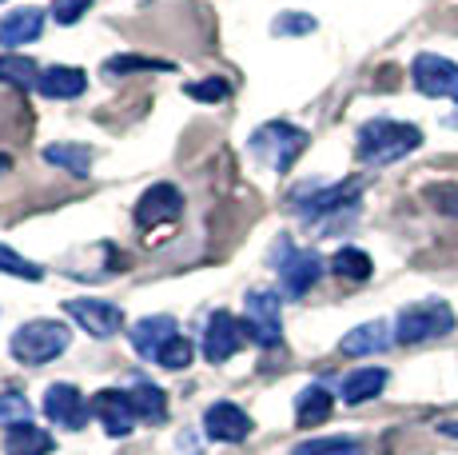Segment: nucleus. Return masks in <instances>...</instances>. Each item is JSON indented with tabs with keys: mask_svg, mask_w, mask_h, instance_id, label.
Segmentation results:
<instances>
[{
	"mask_svg": "<svg viewBox=\"0 0 458 455\" xmlns=\"http://www.w3.org/2000/svg\"><path fill=\"white\" fill-rule=\"evenodd\" d=\"M68 344H72L68 323H60V320H29V323H21V328L13 331L8 352H13L16 364L40 367V364H52L56 356H64Z\"/></svg>",
	"mask_w": 458,
	"mask_h": 455,
	"instance_id": "f03ea898",
	"label": "nucleus"
},
{
	"mask_svg": "<svg viewBox=\"0 0 458 455\" xmlns=\"http://www.w3.org/2000/svg\"><path fill=\"white\" fill-rule=\"evenodd\" d=\"M411 81L422 96H458V64L438 52H419L411 64Z\"/></svg>",
	"mask_w": 458,
	"mask_h": 455,
	"instance_id": "6e6552de",
	"label": "nucleus"
},
{
	"mask_svg": "<svg viewBox=\"0 0 458 455\" xmlns=\"http://www.w3.org/2000/svg\"><path fill=\"white\" fill-rule=\"evenodd\" d=\"M427 200L438 208V212L458 216V188L454 184H435V188H427Z\"/></svg>",
	"mask_w": 458,
	"mask_h": 455,
	"instance_id": "473e14b6",
	"label": "nucleus"
},
{
	"mask_svg": "<svg viewBox=\"0 0 458 455\" xmlns=\"http://www.w3.org/2000/svg\"><path fill=\"white\" fill-rule=\"evenodd\" d=\"M454 331V312L446 304H415V308H403L394 320V344H427Z\"/></svg>",
	"mask_w": 458,
	"mask_h": 455,
	"instance_id": "423d86ee",
	"label": "nucleus"
},
{
	"mask_svg": "<svg viewBox=\"0 0 458 455\" xmlns=\"http://www.w3.org/2000/svg\"><path fill=\"white\" fill-rule=\"evenodd\" d=\"M32 424V408L24 391H0V427H24Z\"/></svg>",
	"mask_w": 458,
	"mask_h": 455,
	"instance_id": "bb28decb",
	"label": "nucleus"
},
{
	"mask_svg": "<svg viewBox=\"0 0 458 455\" xmlns=\"http://www.w3.org/2000/svg\"><path fill=\"white\" fill-rule=\"evenodd\" d=\"M391 339H394L391 336V323H386V320H371V323L351 328L347 336L339 339V348H343V356H375V352H383Z\"/></svg>",
	"mask_w": 458,
	"mask_h": 455,
	"instance_id": "a211bd4d",
	"label": "nucleus"
},
{
	"mask_svg": "<svg viewBox=\"0 0 458 455\" xmlns=\"http://www.w3.org/2000/svg\"><path fill=\"white\" fill-rule=\"evenodd\" d=\"M331 411H335V399H331V391L323 388V383H311V388H303L295 396V419H299V427L327 424Z\"/></svg>",
	"mask_w": 458,
	"mask_h": 455,
	"instance_id": "6ab92c4d",
	"label": "nucleus"
},
{
	"mask_svg": "<svg viewBox=\"0 0 458 455\" xmlns=\"http://www.w3.org/2000/svg\"><path fill=\"white\" fill-rule=\"evenodd\" d=\"M52 448H56V440L32 424L8 427V435H4V455H48Z\"/></svg>",
	"mask_w": 458,
	"mask_h": 455,
	"instance_id": "4be33fe9",
	"label": "nucleus"
},
{
	"mask_svg": "<svg viewBox=\"0 0 458 455\" xmlns=\"http://www.w3.org/2000/svg\"><path fill=\"white\" fill-rule=\"evenodd\" d=\"M0 272L4 276H16V279H29V284H40L44 279V268L32 264V260H24L16 248H8L4 240H0Z\"/></svg>",
	"mask_w": 458,
	"mask_h": 455,
	"instance_id": "a878e982",
	"label": "nucleus"
},
{
	"mask_svg": "<svg viewBox=\"0 0 458 455\" xmlns=\"http://www.w3.org/2000/svg\"><path fill=\"white\" fill-rule=\"evenodd\" d=\"M92 0H52V21L56 24H76L88 13Z\"/></svg>",
	"mask_w": 458,
	"mask_h": 455,
	"instance_id": "72a5a7b5",
	"label": "nucleus"
},
{
	"mask_svg": "<svg viewBox=\"0 0 458 455\" xmlns=\"http://www.w3.org/2000/svg\"><path fill=\"white\" fill-rule=\"evenodd\" d=\"M92 416L104 424V432L112 435V440H124L131 435V427H136V408H131V396L120 388H104L92 396Z\"/></svg>",
	"mask_w": 458,
	"mask_h": 455,
	"instance_id": "9b49d317",
	"label": "nucleus"
},
{
	"mask_svg": "<svg viewBox=\"0 0 458 455\" xmlns=\"http://www.w3.org/2000/svg\"><path fill=\"white\" fill-rule=\"evenodd\" d=\"M44 32V13L40 8H16L0 21V45L4 48H24Z\"/></svg>",
	"mask_w": 458,
	"mask_h": 455,
	"instance_id": "dca6fc26",
	"label": "nucleus"
},
{
	"mask_svg": "<svg viewBox=\"0 0 458 455\" xmlns=\"http://www.w3.org/2000/svg\"><path fill=\"white\" fill-rule=\"evenodd\" d=\"M383 388H386L383 367H355V372L343 380V404H367V399H375Z\"/></svg>",
	"mask_w": 458,
	"mask_h": 455,
	"instance_id": "aec40b11",
	"label": "nucleus"
},
{
	"mask_svg": "<svg viewBox=\"0 0 458 455\" xmlns=\"http://www.w3.org/2000/svg\"><path fill=\"white\" fill-rule=\"evenodd\" d=\"M292 455H363L355 440H343V435H335V440H307L299 443Z\"/></svg>",
	"mask_w": 458,
	"mask_h": 455,
	"instance_id": "c85d7f7f",
	"label": "nucleus"
},
{
	"mask_svg": "<svg viewBox=\"0 0 458 455\" xmlns=\"http://www.w3.org/2000/svg\"><path fill=\"white\" fill-rule=\"evenodd\" d=\"M188 96H191V100H199V104H219V100H227V96H232V84H227L224 76H208V81H191Z\"/></svg>",
	"mask_w": 458,
	"mask_h": 455,
	"instance_id": "c756f323",
	"label": "nucleus"
},
{
	"mask_svg": "<svg viewBox=\"0 0 458 455\" xmlns=\"http://www.w3.org/2000/svg\"><path fill=\"white\" fill-rule=\"evenodd\" d=\"M359 160L363 164H375V168H383V164H394L403 160V156H411L415 148H422V128L407 124V120H367L363 128H359Z\"/></svg>",
	"mask_w": 458,
	"mask_h": 455,
	"instance_id": "f257e3e1",
	"label": "nucleus"
},
{
	"mask_svg": "<svg viewBox=\"0 0 458 455\" xmlns=\"http://www.w3.org/2000/svg\"><path fill=\"white\" fill-rule=\"evenodd\" d=\"M191 360H196V348H191L188 336L167 339V344L160 348V356H156V364L167 367V372H183V367H188Z\"/></svg>",
	"mask_w": 458,
	"mask_h": 455,
	"instance_id": "cd10ccee",
	"label": "nucleus"
},
{
	"mask_svg": "<svg viewBox=\"0 0 458 455\" xmlns=\"http://www.w3.org/2000/svg\"><path fill=\"white\" fill-rule=\"evenodd\" d=\"M311 144V133H303V128L287 124V120H271V124H263L259 133L251 136V152L259 156L267 168L276 172H287L292 164L303 156V148Z\"/></svg>",
	"mask_w": 458,
	"mask_h": 455,
	"instance_id": "7ed1b4c3",
	"label": "nucleus"
},
{
	"mask_svg": "<svg viewBox=\"0 0 458 455\" xmlns=\"http://www.w3.org/2000/svg\"><path fill=\"white\" fill-rule=\"evenodd\" d=\"M331 272L339 279H351V284H363V279H371L375 264H371V256H367L363 248H339L331 256Z\"/></svg>",
	"mask_w": 458,
	"mask_h": 455,
	"instance_id": "b1692460",
	"label": "nucleus"
},
{
	"mask_svg": "<svg viewBox=\"0 0 458 455\" xmlns=\"http://www.w3.org/2000/svg\"><path fill=\"white\" fill-rule=\"evenodd\" d=\"M140 68H160V73H167V60H148V56H112L108 64H104V73L108 76H124V73H140Z\"/></svg>",
	"mask_w": 458,
	"mask_h": 455,
	"instance_id": "2f4dec72",
	"label": "nucleus"
},
{
	"mask_svg": "<svg viewBox=\"0 0 458 455\" xmlns=\"http://www.w3.org/2000/svg\"><path fill=\"white\" fill-rule=\"evenodd\" d=\"M128 396H131V408H136L140 419H148V424H164L167 419V396L152 380H136L128 388Z\"/></svg>",
	"mask_w": 458,
	"mask_h": 455,
	"instance_id": "412c9836",
	"label": "nucleus"
},
{
	"mask_svg": "<svg viewBox=\"0 0 458 455\" xmlns=\"http://www.w3.org/2000/svg\"><path fill=\"white\" fill-rule=\"evenodd\" d=\"M64 308H68V316L96 339H112L124 328V308H116V304H108V300H88L84 296V300H68Z\"/></svg>",
	"mask_w": 458,
	"mask_h": 455,
	"instance_id": "9d476101",
	"label": "nucleus"
},
{
	"mask_svg": "<svg viewBox=\"0 0 458 455\" xmlns=\"http://www.w3.org/2000/svg\"><path fill=\"white\" fill-rule=\"evenodd\" d=\"M271 32H276V37H303V32H315V16L311 13H279Z\"/></svg>",
	"mask_w": 458,
	"mask_h": 455,
	"instance_id": "7c9ffc66",
	"label": "nucleus"
},
{
	"mask_svg": "<svg viewBox=\"0 0 458 455\" xmlns=\"http://www.w3.org/2000/svg\"><path fill=\"white\" fill-rule=\"evenodd\" d=\"M175 336H180V328H175L172 316H144L140 323H131V331H128L136 356H144V360H156L160 348L167 344V339H175Z\"/></svg>",
	"mask_w": 458,
	"mask_h": 455,
	"instance_id": "2eb2a0df",
	"label": "nucleus"
},
{
	"mask_svg": "<svg viewBox=\"0 0 458 455\" xmlns=\"http://www.w3.org/2000/svg\"><path fill=\"white\" fill-rule=\"evenodd\" d=\"M0 4H4V0H0Z\"/></svg>",
	"mask_w": 458,
	"mask_h": 455,
	"instance_id": "f704fd0d",
	"label": "nucleus"
},
{
	"mask_svg": "<svg viewBox=\"0 0 458 455\" xmlns=\"http://www.w3.org/2000/svg\"><path fill=\"white\" fill-rule=\"evenodd\" d=\"M180 212H183V192L175 188V184H152L136 204V224L140 228H160V224L180 220Z\"/></svg>",
	"mask_w": 458,
	"mask_h": 455,
	"instance_id": "4468645a",
	"label": "nucleus"
},
{
	"mask_svg": "<svg viewBox=\"0 0 458 455\" xmlns=\"http://www.w3.org/2000/svg\"><path fill=\"white\" fill-rule=\"evenodd\" d=\"M243 328L259 348H279L284 339V308H279V292L271 288H251L243 300Z\"/></svg>",
	"mask_w": 458,
	"mask_h": 455,
	"instance_id": "39448f33",
	"label": "nucleus"
},
{
	"mask_svg": "<svg viewBox=\"0 0 458 455\" xmlns=\"http://www.w3.org/2000/svg\"><path fill=\"white\" fill-rule=\"evenodd\" d=\"M44 160L56 164V168H64V172H72V176H88L96 152L88 144H48L44 148Z\"/></svg>",
	"mask_w": 458,
	"mask_h": 455,
	"instance_id": "5701e85b",
	"label": "nucleus"
},
{
	"mask_svg": "<svg viewBox=\"0 0 458 455\" xmlns=\"http://www.w3.org/2000/svg\"><path fill=\"white\" fill-rule=\"evenodd\" d=\"M243 339H248V328L232 312H216L204 328V348L199 352H204L208 364H227L243 348Z\"/></svg>",
	"mask_w": 458,
	"mask_h": 455,
	"instance_id": "1a4fd4ad",
	"label": "nucleus"
},
{
	"mask_svg": "<svg viewBox=\"0 0 458 455\" xmlns=\"http://www.w3.org/2000/svg\"><path fill=\"white\" fill-rule=\"evenodd\" d=\"M359 192H363V184L359 180H343V184H315L311 192H303V196H295L299 212L311 220V216H331V212H343V208H351L359 200Z\"/></svg>",
	"mask_w": 458,
	"mask_h": 455,
	"instance_id": "f8f14e48",
	"label": "nucleus"
},
{
	"mask_svg": "<svg viewBox=\"0 0 458 455\" xmlns=\"http://www.w3.org/2000/svg\"><path fill=\"white\" fill-rule=\"evenodd\" d=\"M44 416L64 432H81L92 416V399H84L81 388H72V383H52L44 391Z\"/></svg>",
	"mask_w": 458,
	"mask_h": 455,
	"instance_id": "0eeeda50",
	"label": "nucleus"
},
{
	"mask_svg": "<svg viewBox=\"0 0 458 455\" xmlns=\"http://www.w3.org/2000/svg\"><path fill=\"white\" fill-rule=\"evenodd\" d=\"M40 81V68L32 64L29 56L21 52H4L0 56V84H13V89H37Z\"/></svg>",
	"mask_w": 458,
	"mask_h": 455,
	"instance_id": "393cba45",
	"label": "nucleus"
},
{
	"mask_svg": "<svg viewBox=\"0 0 458 455\" xmlns=\"http://www.w3.org/2000/svg\"><path fill=\"white\" fill-rule=\"evenodd\" d=\"M276 244H279V248L271 252V260L279 264V284H284V296L299 300V296H307L315 284H319L323 260L315 256V252H307V248H292V240H287V236H279Z\"/></svg>",
	"mask_w": 458,
	"mask_h": 455,
	"instance_id": "20e7f679",
	"label": "nucleus"
},
{
	"mask_svg": "<svg viewBox=\"0 0 458 455\" xmlns=\"http://www.w3.org/2000/svg\"><path fill=\"white\" fill-rule=\"evenodd\" d=\"M251 427H255L251 416L240 404H232V399H219V404H211L204 411V432L216 443H243L251 435Z\"/></svg>",
	"mask_w": 458,
	"mask_h": 455,
	"instance_id": "ddd939ff",
	"label": "nucleus"
},
{
	"mask_svg": "<svg viewBox=\"0 0 458 455\" xmlns=\"http://www.w3.org/2000/svg\"><path fill=\"white\" fill-rule=\"evenodd\" d=\"M88 89V76L81 68H68V64H56V68H44L40 81H37V92L48 96V100H76Z\"/></svg>",
	"mask_w": 458,
	"mask_h": 455,
	"instance_id": "f3484780",
	"label": "nucleus"
}]
</instances>
